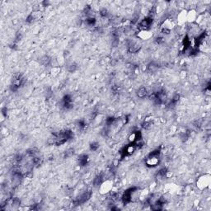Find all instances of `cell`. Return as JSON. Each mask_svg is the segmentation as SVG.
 Here are the masks:
<instances>
[{
  "label": "cell",
  "instance_id": "obj_30",
  "mask_svg": "<svg viewBox=\"0 0 211 211\" xmlns=\"http://www.w3.org/2000/svg\"><path fill=\"white\" fill-rule=\"evenodd\" d=\"M164 41H165V39L163 38V37H162V36H159V37H158L157 39H156V42L158 43V44H163V43H164Z\"/></svg>",
  "mask_w": 211,
  "mask_h": 211
},
{
  "label": "cell",
  "instance_id": "obj_26",
  "mask_svg": "<svg viewBox=\"0 0 211 211\" xmlns=\"http://www.w3.org/2000/svg\"><path fill=\"white\" fill-rule=\"evenodd\" d=\"M77 126L79 127V129L81 130H84L86 127H87V122H86L85 120L82 119V120H79L77 122Z\"/></svg>",
  "mask_w": 211,
  "mask_h": 211
},
{
  "label": "cell",
  "instance_id": "obj_17",
  "mask_svg": "<svg viewBox=\"0 0 211 211\" xmlns=\"http://www.w3.org/2000/svg\"><path fill=\"white\" fill-rule=\"evenodd\" d=\"M167 173H168V171H167V168H162L161 170H159L158 172L157 173V175H156V178L159 180V181H161V180H163V178H165L167 177Z\"/></svg>",
  "mask_w": 211,
  "mask_h": 211
},
{
  "label": "cell",
  "instance_id": "obj_13",
  "mask_svg": "<svg viewBox=\"0 0 211 211\" xmlns=\"http://www.w3.org/2000/svg\"><path fill=\"white\" fill-rule=\"evenodd\" d=\"M149 92H148V89L145 87H140L138 88V92H137V96H138V97H139V98L143 99L149 96Z\"/></svg>",
  "mask_w": 211,
  "mask_h": 211
},
{
  "label": "cell",
  "instance_id": "obj_16",
  "mask_svg": "<svg viewBox=\"0 0 211 211\" xmlns=\"http://www.w3.org/2000/svg\"><path fill=\"white\" fill-rule=\"evenodd\" d=\"M104 181V176H103V174H99L97 175L96 177L94 178V180H93V185L94 186H99V185H101V184Z\"/></svg>",
  "mask_w": 211,
  "mask_h": 211
},
{
  "label": "cell",
  "instance_id": "obj_31",
  "mask_svg": "<svg viewBox=\"0 0 211 211\" xmlns=\"http://www.w3.org/2000/svg\"><path fill=\"white\" fill-rule=\"evenodd\" d=\"M5 112H7L6 107H5V108H3V109H2V114H3V115L4 116H7V113Z\"/></svg>",
  "mask_w": 211,
  "mask_h": 211
},
{
  "label": "cell",
  "instance_id": "obj_2",
  "mask_svg": "<svg viewBox=\"0 0 211 211\" xmlns=\"http://www.w3.org/2000/svg\"><path fill=\"white\" fill-rule=\"evenodd\" d=\"M26 79L24 78V76L20 73H14L12 78V83H11V91L13 92H17L21 87L24 85L26 83Z\"/></svg>",
  "mask_w": 211,
  "mask_h": 211
},
{
  "label": "cell",
  "instance_id": "obj_18",
  "mask_svg": "<svg viewBox=\"0 0 211 211\" xmlns=\"http://www.w3.org/2000/svg\"><path fill=\"white\" fill-rule=\"evenodd\" d=\"M196 17H197V15H196V12L195 10H191V11L186 13V20L189 22H191L196 19Z\"/></svg>",
  "mask_w": 211,
  "mask_h": 211
},
{
  "label": "cell",
  "instance_id": "obj_6",
  "mask_svg": "<svg viewBox=\"0 0 211 211\" xmlns=\"http://www.w3.org/2000/svg\"><path fill=\"white\" fill-rule=\"evenodd\" d=\"M210 183V175H203L198 178L197 186L200 190H204L208 187Z\"/></svg>",
  "mask_w": 211,
  "mask_h": 211
},
{
  "label": "cell",
  "instance_id": "obj_11",
  "mask_svg": "<svg viewBox=\"0 0 211 211\" xmlns=\"http://www.w3.org/2000/svg\"><path fill=\"white\" fill-rule=\"evenodd\" d=\"M141 49V45L136 41H130L128 45V51L130 53H137Z\"/></svg>",
  "mask_w": 211,
  "mask_h": 211
},
{
  "label": "cell",
  "instance_id": "obj_27",
  "mask_svg": "<svg viewBox=\"0 0 211 211\" xmlns=\"http://www.w3.org/2000/svg\"><path fill=\"white\" fill-rule=\"evenodd\" d=\"M73 153H74V149H69L65 153V158H70L73 155Z\"/></svg>",
  "mask_w": 211,
  "mask_h": 211
},
{
  "label": "cell",
  "instance_id": "obj_12",
  "mask_svg": "<svg viewBox=\"0 0 211 211\" xmlns=\"http://www.w3.org/2000/svg\"><path fill=\"white\" fill-rule=\"evenodd\" d=\"M40 150L37 148H31L29 149H27L26 152V154L27 157L29 158H36V157H40Z\"/></svg>",
  "mask_w": 211,
  "mask_h": 211
},
{
  "label": "cell",
  "instance_id": "obj_8",
  "mask_svg": "<svg viewBox=\"0 0 211 211\" xmlns=\"http://www.w3.org/2000/svg\"><path fill=\"white\" fill-rule=\"evenodd\" d=\"M137 187H130L129 189H127L126 191L124 192V194L122 195V197H121V200H122V202L125 204H129V203H131L132 202V194L134 191L136 189Z\"/></svg>",
  "mask_w": 211,
  "mask_h": 211
},
{
  "label": "cell",
  "instance_id": "obj_9",
  "mask_svg": "<svg viewBox=\"0 0 211 211\" xmlns=\"http://www.w3.org/2000/svg\"><path fill=\"white\" fill-rule=\"evenodd\" d=\"M61 105H62V107L65 108V110H70L71 108H73V99L71 95L69 94L65 95L62 99Z\"/></svg>",
  "mask_w": 211,
  "mask_h": 211
},
{
  "label": "cell",
  "instance_id": "obj_24",
  "mask_svg": "<svg viewBox=\"0 0 211 211\" xmlns=\"http://www.w3.org/2000/svg\"><path fill=\"white\" fill-rule=\"evenodd\" d=\"M180 97H181V96H180V94H178V93H176L174 96H173V97L172 99L171 100V101H170V104L169 106H175L177 103L178 101H179V100H180Z\"/></svg>",
  "mask_w": 211,
  "mask_h": 211
},
{
  "label": "cell",
  "instance_id": "obj_5",
  "mask_svg": "<svg viewBox=\"0 0 211 211\" xmlns=\"http://www.w3.org/2000/svg\"><path fill=\"white\" fill-rule=\"evenodd\" d=\"M153 18L149 16H147L144 19L141 20L138 24V28L139 29V31H149L153 23Z\"/></svg>",
  "mask_w": 211,
  "mask_h": 211
},
{
  "label": "cell",
  "instance_id": "obj_7",
  "mask_svg": "<svg viewBox=\"0 0 211 211\" xmlns=\"http://www.w3.org/2000/svg\"><path fill=\"white\" fill-rule=\"evenodd\" d=\"M175 26V24L171 19H166L163 22L162 27H161V32L163 34H169L171 32V29Z\"/></svg>",
  "mask_w": 211,
  "mask_h": 211
},
{
  "label": "cell",
  "instance_id": "obj_15",
  "mask_svg": "<svg viewBox=\"0 0 211 211\" xmlns=\"http://www.w3.org/2000/svg\"><path fill=\"white\" fill-rule=\"evenodd\" d=\"M152 36V34L149 31H140L138 34V37L141 40H149Z\"/></svg>",
  "mask_w": 211,
  "mask_h": 211
},
{
  "label": "cell",
  "instance_id": "obj_3",
  "mask_svg": "<svg viewBox=\"0 0 211 211\" xmlns=\"http://www.w3.org/2000/svg\"><path fill=\"white\" fill-rule=\"evenodd\" d=\"M160 162V150L156 149L151 152L145 159V164L149 167H154L158 166Z\"/></svg>",
  "mask_w": 211,
  "mask_h": 211
},
{
  "label": "cell",
  "instance_id": "obj_19",
  "mask_svg": "<svg viewBox=\"0 0 211 211\" xmlns=\"http://www.w3.org/2000/svg\"><path fill=\"white\" fill-rule=\"evenodd\" d=\"M96 22H97V20H96L95 17H87V19L85 20V24L88 27H93V26H95Z\"/></svg>",
  "mask_w": 211,
  "mask_h": 211
},
{
  "label": "cell",
  "instance_id": "obj_23",
  "mask_svg": "<svg viewBox=\"0 0 211 211\" xmlns=\"http://www.w3.org/2000/svg\"><path fill=\"white\" fill-rule=\"evenodd\" d=\"M178 22L180 24H182V23H185V22L186 21V13H181L179 15H178Z\"/></svg>",
  "mask_w": 211,
  "mask_h": 211
},
{
  "label": "cell",
  "instance_id": "obj_1",
  "mask_svg": "<svg viewBox=\"0 0 211 211\" xmlns=\"http://www.w3.org/2000/svg\"><path fill=\"white\" fill-rule=\"evenodd\" d=\"M73 138V133L70 130H66L62 131L53 134L52 136L50 137L47 140V144L50 145H59L64 144L69 140H71Z\"/></svg>",
  "mask_w": 211,
  "mask_h": 211
},
{
  "label": "cell",
  "instance_id": "obj_28",
  "mask_svg": "<svg viewBox=\"0 0 211 211\" xmlns=\"http://www.w3.org/2000/svg\"><path fill=\"white\" fill-rule=\"evenodd\" d=\"M99 149V143L97 142H92L90 144V149L92 151H97Z\"/></svg>",
  "mask_w": 211,
  "mask_h": 211
},
{
  "label": "cell",
  "instance_id": "obj_14",
  "mask_svg": "<svg viewBox=\"0 0 211 211\" xmlns=\"http://www.w3.org/2000/svg\"><path fill=\"white\" fill-rule=\"evenodd\" d=\"M88 163V156L87 154H81L78 158V163L80 167H84Z\"/></svg>",
  "mask_w": 211,
  "mask_h": 211
},
{
  "label": "cell",
  "instance_id": "obj_20",
  "mask_svg": "<svg viewBox=\"0 0 211 211\" xmlns=\"http://www.w3.org/2000/svg\"><path fill=\"white\" fill-rule=\"evenodd\" d=\"M51 63V59L48 55H44L40 58V64L43 66H48Z\"/></svg>",
  "mask_w": 211,
  "mask_h": 211
},
{
  "label": "cell",
  "instance_id": "obj_29",
  "mask_svg": "<svg viewBox=\"0 0 211 211\" xmlns=\"http://www.w3.org/2000/svg\"><path fill=\"white\" fill-rule=\"evenodd\" d=\"M107 10L106 9V8H102V9H101V11H100V15L102 17H106V16H107Z\"/></svg>",
  "mask_w": 211,
  "mask_h": 211
},
{
  "label": "cell",
  "instance_id": "obj_22",
  "mask_svg": "<svg viewBox=\"0 0 211 211\" xmlns=\"http://www.w3.org/2000/svg\"><path fill=\"white\" fill-rule=\"evenodd\" d=\"M77 69H78V65L75 62H70L67 65V70L70 73L75 72L77 70Z\"/></svg>",
  "mask_w": 211,
  "mask_h": 211
},
{
  "label": "cell",
  "instance_id": "obj_25",
  "mask_svg": "<svg viewBox=\"0 0 211 211\" xmlns=\"http://www.w3.org/2000/svg\"><path fill=\"white\" fill-rule=\"evenodd\" d=\"M153 125V121L150 120H145L142 123V127L145 129V130H149L150 129Z\"/></svg>",
  "mask_w": 211,
  "mask_h": 211
},
{
  "label": "cell",
  "instance_id": "obj_4",
  "mask_svg": "<svg viewBox=\"0 0 211 211\" xmlns=\"http://www.w3.org/2000/svg\"><path fill=\"white\" fill-rule=\"evenodd\" d=\"M91 196H92V191H85L73 200V204L74 205H80V204H84L90 200Z\"/></svg>",
  "mask_w": 211,
  "mask_h": 211
},
{
  "label": "cell",
  "instance_id": "obj_21",
  "mask_svg": "<svg viewBox=\"0 0 211 211\" xmlns=\"http://www.w3.org/2000/svg\"><path fill=\"white\" fill-rule=\"evenodd\" d=\"M158 68H159V66H158V64H156L155 62H152L148 65V71L150 73H154L158 70Z\"/></svg>",
  "mask_w": 211,
  "mask_h": 211
},
{
  "label": "cell",
  "instance_id": "obj_10",
  "mask_svg": "<svg viewBox=\"0 0 211 211\" xmlns=\"http://www.w3.org/2000/svg\"><path fill=\"white\" fill-rule=\"evenodd\" d=\"M112 181L110 180L104 181L101 185H100V191L101 194H106L112 190Z\"/></svg>",
  "mask_w": 211,
  "mask_h": 211
}]
</instances>
